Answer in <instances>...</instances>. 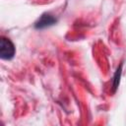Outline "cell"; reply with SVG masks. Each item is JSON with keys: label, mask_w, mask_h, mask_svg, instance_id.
Segmentation results:
<instances>
[{"label": "cell", "mask_w": 126, "mask_h": 126, "mask_svg": "<svg viewBox=\"0 0 126 126\" xmlns=\"http://www.w3.org/2000/svg\"><path fill=\"white\" fill-rule=\"evenodd\" d=\"M15 54V47L12 41L2 37L0 39V56L2 59H10Z\"/></svg>", "instance_id": "obj_1"}, {"label": "cell", "mask_w": 126, "mask_h": 126, "mask_svg": "<svg viewBox=\"0 0 126 126\" xmlns=\"http://www.w3.org/2000/svg\"><path fill=\"white\" fill-rule=\"evenodd\" d=\"M54 22V20L50 17V16H43L39 21H38V23H37V25H36V27L37 28H42V27H46V26H48V25H50V24H52Z\"/></svg>", "instance_id": "obj_2"}]
</instances>
